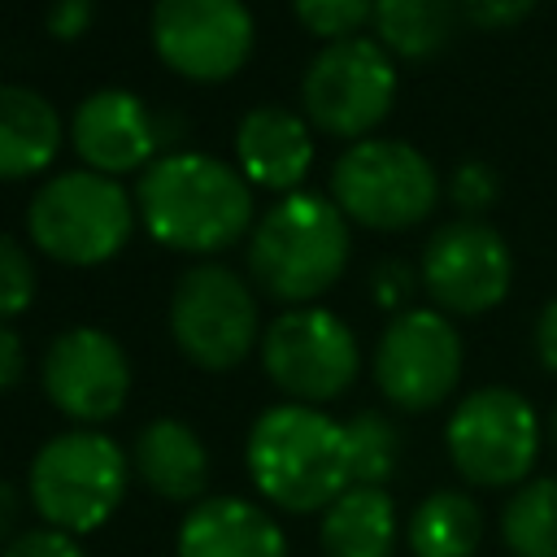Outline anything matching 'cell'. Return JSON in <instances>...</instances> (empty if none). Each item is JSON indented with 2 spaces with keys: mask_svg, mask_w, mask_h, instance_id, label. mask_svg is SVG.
Listing matches in <instances>:
<instances>
[{
  "mask_svg": "<svg viewBox=\"0 0 557 557\" xmlns=\"http://www.w3.org/2000/svg\"><path fill=\"white\" fill-rule=\"evenodd\" d=\"M448 457L479 487L527 483L540 457V418L513 387H479L448 418Z\"/></svg>",
  "mask_w": 557,
  "mask_h": 557,
  "instance_id": "cell-10",
  "label": "cell"
},
{
  "mask_svg": "<svg viewBox=\"0 0 557 557\" xmlns=\"http://www.w3.org/2000/svg\"><path fill=\"white\" fill-rule=\"evenodd\" d=\"M22 374H26V344L9 322H0V392H13Z\"/></svg>",
  "mask_w": 557,
  "mask_h": 557,
  "instance_id": "cell-32",
  "label": "cell"
},
{
  "mask_svg": "<svg viewBox=\"0 0 557 557\" xmlns=\"http://www.w3.org/2000/svg\"><path fill=\"white\" fill-rule=\"evenodd\" d=\"M326 557H392L396 553V505L387 487H344L322 509Z\"/></svg>",
  "mask_w": 557,
  "mask_h": 557,
  "instance_id": "cell-20",
  "label": "cell"
},
{
  "mask_svg": "<svg viewBox=\"0 0 557 557\" xmlns=\"http://www.w3.org/2000/svg\"><path fill=\"white\" fill-rule=\"evenodd\" d=\"M496 191H500V183H496V170L487 161H461L457 174H453V183H448L453 205L461 213H470V218L483 213V209H492L496 205Z\"/></svg>",
  "mask_w": 557,
  "mask_h": 557,
  "instance_id": "cell-27",
  "label": "cell"
},
{
  "mask_svg": "<svg viewBox=\"0 0 557 557\" xmlns=\"http://www.w3.org/2000/svg\"><path fill=\"white\" fill-rule=\"evenodd\" d=\"M348 248V218L331 196L287 191L248 231V274L287 309L313 305L344 274Z\"/></svg>",
  "mask_w": 557,
  "mask_h": 557,
  "instance_id": "cell-3",
  "label": "cell"
},
{
  "mask_svg": "<svg viewBox=\"0 0 557 557\" xmlns=\"http://www.w3.org/2000/svg\"><path fill=\"white\" fill-rule=\"evenodd\" d=\"M0 557H87L78 548V540L70 531H57V527H35V531H17Z\"/></svg>",
  "mask_w": 557,
  "mask_h": 557,
  "instance_id": "cell-28",
  "label": "cell"
},
{
  "mask_svg": "<svg viewBox=\"0 0 557 557\" xmlns=\"http://www.w3.org/2000/svg\"><path fill=\"white\" fill-rule=\"evenodd\" d=\"M535 352H540V366L557 374V296L535 318Z\"/></svg>",
  "mask_w": 557,
  "mask_h": 557,
  "instance_id": "cell-33",
  "label": "cell"
},
{
  "mask_svg": "<svg viewBox=\"0 0 557 557\" xmlns=\"http://www.w3.org/2000/svg\"><path fill=\"white\" fill-rule=\"evenodd\" d=\"M500 540L513 557H557V479H527L509 496Z\"/></svg>",
  "mask_w": 557,
  "mask_h": 557,
  "instance_id": "cell-23",
  "label": "cell"
},
{
  "mask_svg": "<svg viewBox=\"0 0 557 557\" xmlns=\"http://www.w3.org/2000/svg\"><path fill=\"white\" fill-rule=\"evenodd\" d=\"M70 144L78 161L96 174H144L161 157V117L135 91L100 87L78 100L70 117Z\"/></svg>",
  "mask_w": 557,
  "mask_h": 557,
  "instance_id": "cell-15",
  "label": "cell"
},
{
  "mask_svg": "<svg viewBox=\"0 0 557 557\" xmlns=\"http://www.w3.org/2000/svg\"><path fill=\"white\" fill-rule=\"evenodd\" d=\"M91 17H96V4H91V0H52V4H48L44 26H48V35H52V39L70 44V39L87 35Z\"/></svg>",
  "mask_w": 557,
  "mask_h": 557,
  "instance_id": "cell-31",
  "label": "cell"
},
{
  "mask_svg": "<svg viewBox=\"0 0 557 557\" xmlns=\"http://www.w3.org/2000/svg\"><path fill=\"white\" fill-rule=\"evenodd\" d=\"M235 165L252 187L265 191H300L313 165V131L305 113L283 104H257L239 117L235 131Z\"/></svg>",
  "mask_w": 557,
  "mask_h": 557,
  "instance_id": "cell-16",
  "label": "cell"
},
{
  "mask_svg": "<svg viewBox=\"0 0 557 557\" xmlns=\"http://www.w3.org/2000/svg\"><path fill=\"white\" fill-rule=\"evenodd\" d=\"M126 483H131V457L122 453L117 440L91 426L52 435L30 457V474H26V492L39 518L70 535L100 531L117 513Z\"/></svg>",
  "mask_w": 557,
  "mask_h": 557,
  "instance_id": "cell-4",
  "label": "cell"
},
{
  "mask_svg": "<svg viewBox=\"0 0 557 557\" xmlns=\"http://www.w3.org/2000/svg\"><path fill=\"white\" fill-rule=\"evenodd\" d=\"M344 431H348V470H352V483L383 487L396 474V461H400V435H396V426L383 413L366 409V413L348 418Z\"/></svg>",
  "mask_w": 557,
  "mask_h": 557,
  "instance_id": "cell-24",
  "label": "cell"
},
{
  "mask_svg": "<svg viewBox=\"0 0 557 557\" xmlns=\"http://www.w3.org/2000/svg\"><path fill=\"white\" fill-rule=\"evenodd\" d=\"M17 513H22V496H17L13 483L0 479V540H4V544L17 535Z\"/></svg>",
  "mask_w": 557,
  "mask_h": 557,
  "instance_id": "cell-34",
  "label": "cell"
},
{
  "mask_svg": "<svg viewBox=\"0 0 557 557\" xmlns=\"http://www.w3.org/2000/svg\"><path fill=\"white\" fill-rule=\"evenodd\" d=\"M135 196L96 170H65L48 178L26 205L35 248L61 265H104L135 231Z\"/></svg>",
  "mask_w": 557,
  "mask_h": 557,
  "instance_id": "cell-5",
  "label": "cell"
},
{
  "mask_svg": "<svg viewBox=\"0 0 557 557\" xmlns=\"http://www.w3.org/2000/svg\"><path fill=\"white\" fill-rule=\"evenodd\" d=\"M422 283V274H413L405 261H396V257H387L374 274H370V287H374V300L383 305V309H396V313H405V305H409V296H413V287Z\"/></svg>",
  "mask_w": 557,
  "mask_h": 557,
  "instance_id": "cell-29",
  "label": "cell"
},
{
  "mask_svg": "<svg viewBox=\"0 0 557 557\" xmlns=\"http://www.w3.org/2000/svg\"><path fill=\"white\" fill-rule=\"evenodd\" d=\"M292 9L296 22L326 44L357 39V30L374 22V0H292Z\"/></svg>",
  "mask_w": 557,
  "mask_h": 557,
  "instance_id": "cell-25",
  "label": "cell"
},
{
  "mask_svg": "<svg viewBox=\"0 0 557 557\" xmlns=\"http://www.w3.org/2000/svg\"><path fill=\"white\" fill-rule=\"evenodd\" d=\"M65 144V122L52 109L48 96L22 87V83H0V178H35L44 174Z\"/></svg>",
  "mask_w": 557,
  "mask_h": 557,
  "instance_id": "cell-19",
  "label": "cell"
},
{
  "mask_svg": "<svg viewBox=\"0 0 557 557\" xmlns=\"http://www.w3.org/2000/svg\"><path fill=\"white\" fill-rule=\"evenodd\" d=\"M39 379H44L48 400L83 426H96V422L122 413V405L131 396L126 348L100 326L61 331L44 352Z\"/></svg>",
  "mask_w": 557,
  "mask_h": 557,
  "instance_id": "cell-14",
  "label": "cell"
},
{
  "mask_svg": "<svg viewBox=\"0 0 557 557\" xmlns=\"http://www.w3.org/2000/svg\"><path fill=\"white\" fill-rule=\"evenodd\" d=\"M461 379V335L440 309H405L374 348L379 392L409 413L435 409Z\"/></svg>",
  "mask_w": 557,
  "mask_h": 557,
  "instance_id": "cell-12",
  "label": "cell"
},
{
  "mask_svg": "<svg viewBox=\"0 0 557 557\" xmlns=\"http://www.w3.org/2000/svg\"><path fill=\"white\" fill-rule=\"evenodd\" d=\"M244 461L257 492L287 513L326 509L344 487H352L348 431L318 405L287 400L265 409L248 431Z\"/></svg>",
  "mask_w": 557,
  "mask_h": 557,
  "instance_id": "cell-2",
  "label": "cell"
},
{
  "mask_svg": "<svg viewBox=\"0 0 557 557\" xmlns=\"http://www.w3.org/2000/svg\"><path fill=\"white\" fill-rule=\"evenodd\" d=\"M461 17V0H374V35L400 61L440 57Z\"/></svg>",
  "mask_w": 557,
  "mask_h": 557,
  "instance_id": "cell-21",
  "label": "cell"
},
{
  "mask_svg": "<svg viewBox=\"0 0 557 557\" xmlns=\"http://www.w3.org/2000/svg\"><path fill=\"white\" fill-rule=\"evenodd\" d=\"M466 17L483 30H505V26H518L535 13V0H461Z\"/></svg>",
  "mask_w": 557,
  "mask_h": 557,
  "instance_id": "cell-30",
  "label": "cell"
},
{
  "mask_svg": "<svg viewBox=\"0 0 557 557\" xmlns=\"http://www.w3.org/2000/svg\"><path fill=\"white\" fill-rule=\"evenodd\" d=\"M553 435H557V413H553Z\"/></svg>",
  "mask_w": 557,
  "mask_h": 557,
  "instance_id": "cell-35",
  "label": "cell"
},
{
  "mask_svg": "<svg viewBox=\"0 0 557 557\" xmlns=\"http://www.w3.org/2000/svg\"><path fill=\"white\" fill-rule=\"evenodd\" d=\"M131 470L161 500L196 505V500H205V483H209V448H205V440L187 422H178V418H152L135 435Z\"/></svg>",
  "mask_w": 557,
  "mask_h": 557,
  "instance_id": "cell-18",
  "label": "cell"
},
{
  "mask_svg": "<svg viewBox=\"0 0 557 557\" xmlns=\"http://www.w3.org/2000/svg\"><path fill=\"white\" fill-rule=\"evenodd\" d=\"M35 287H39L35 257L13 235L0 231V322L26 313L30 300H35Z\"/></svg>",
  "mask_w": 557,
  "mask_h": 557,
  "instance_id": "cell-26",
  "label": "cell"
},
{
  "mask_svg": "<svg viewBox=\"0 0 557 557\" xmlns=\"http://www.w3.org/2000/svg\"><path fill=\"white\" fill-rule=\"evenodd\" d=\"M178 557H287V535L265 505L205 496L178 522Z\"/></svg>",
  "mask_w": 557,
  "mask_h": 557,
  "instance_id": "cell-17",
  "label": "cell"
},
{
  "mask_svg": "<svg viewBox=\"0 0 557 557\" xmlns=\"http://www.w3.org/2000/svg\"><path fill=\"white\" fill-rule=\"evenodd\" d=\"M170 335L178 352L200 370H235L252 344H261L257 296L222 261H196L170 292Z\"/></svg>",
  "mask_w": 557,
  "mask_h": 557,
  "instance_id": "cell-7",
  "label": "cell"
},
{
  "mask_svg": "<svg viewBox=\"0 0 557 557\" xmlns=\"http://www.w3.org/2000/svg\"><path fill=\"white\" fill-rule=\"evenodd\" d=\"M396 104V61L379 39H339L326 44L305 78H300V109L309 126L335 139H370V131Z\"/></svg>",
  "mask_w": 557,
  "mask_h": 557,
  "instance_id": "cell-8",
  "label": "cell"
},
{
  "mask_svg": "<svg viewBox=\"0 0 557 557\" xmlns=\"http://www.w3.org/2000/svg\"><path fill=\"white\" fill-rule=\"evenodd\" d=\"M148 30L161 65L191 83L235 78L257 39L244 0H157Z\"/></svg>",
  "mask_w": 557,
  "mask_h": 557,
  "instance_id": "cell-11",
  "label": "cell"
},
{
  "mask_svg": "<svg viewBox=\"0 0 557 557\" xmlns=\"http://www.w3.org/2000/svg\"><path fill=\"white\" fill-rule=\"evenodd\" d=\"M331 200L370 231H409L440 200L435 165L405 139H357L331 165Z\"/></svg>",
  "mask_w": 557,
  "mask_h": 557,
  "instance_id": "cell-6",
  "label": "cell"
},
{
  "mask_svg": "<svg viewBox=\"0 0 557 557\" xmlns=\"http://www.w3.org/2000/svg\"><path fill=\"white\" fill-rule=\"evenodd\" d=\"M265 379L296 405L335 400L361 370V348L348 322L322 305H292L261 331Z\"/></svg>",
  "mask_w": 557,
  "mask_h": 557,
  "instance_id": "cell-9",
  "label": "cell"
},
{
  "mask_svg": "<svg viewBox=\"0 0 557 557\" xmlns=\"http://www.w3.org/2000/svg\"><path fill=\"white\" fill-rule=\"evenodd\" d=\"M422 287L440 313H487L513 283V257L496 226L461 218L440 226L422 248Z\"/></svg>",
  "mask_w": 557,
  "mask_h": 557,
  "instance_id": "cell-13",
  "label": "cell"
},
{
  "mask_svg": "<svg viewBox=\"0 0 557 557\" xmlns=\"http://www.w3.org/2000/svg\"><path fill=\"white\" fill-rule=\"evenodd\" d=\"M483 518L466 492H431L405 527L413 557H470L479 548Z\"/></svg>",
  "mask_w": 557,
  "mask_h": 557,
  "instance_id": "cell-22",
  "label": "cell"
},
{
  "mask_svg": "<svg viewBox=\"0 0 557 557\" xmlns=\"http://www.w3.org/2000/svg\"><path fill=\"white\" fill-rule=\"evenodd\" d=\"M144 231L187 257H209L252 231V183L239 165L187 148H165L135 187Z\"/></svg>",
  "mask_w": 557,
  "mask_h": 557,
  "instance_id": "cell-1",
  "label": "cell"
}]
</instances>
